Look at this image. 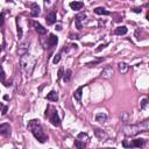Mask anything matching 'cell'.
Returning a JSON list of instances; mask_svg holds the SVG:
<instances>
[{"label":"cell","instance_id":"obj_1","mask_svg":"<svg viewBox=\"0 0 149 149\" xmlns=\"http://www.w3.org/2000/svg\"><path fill=\"white\" fill-rule=\"evenodd\" d=\"M28 129L30 130L32 134L35 136V139L39 142L44 143L48 140V136L44 133V130H43V128H42V126H41L39 120H35V119L30 120L29 123H28Z\"/></svg>","mask_w":149,"mask_h":149},{"label":"cell","instance_id":"obj_2","mask_svg":"<svg viewBox=\"0 0 149 149\" xmlns=\"http://www.w3.org/2000/svg\"><path fill=\"white\" fill-rule=\"evenodd\" d=\"M148 130V121H143L142 123L139 125H130L126 126L123 128V133L127 136H135L141 132H147Z\"/></svg>","mask_w":149,"mask_h":149},{"label":"cell","instance_id":"obj_3","mask_svg":"<svg viewBox=\"0 0 149 149\" xmlns=\"http://www.w3.org/2000/svg\"><path fill=\"white\" fill-rule=\"evenodd\" d=\"M36 63V60L33 58L32 56L27 52L23 56H21V61H20V64H21V69L26 72L27 76H29V74L33 72V69H34V65Z\"/></svg>","mask_w":149,"mask_h":149},{"label":"cell","instance_id":"obj_4","mask_svg":"<svg viewBox=\"0 0 149 149\" xmlns=\"http://www.w3.org/2000/svg\"><path fill=\"white\" fill-rule=\"evenodd\" d=\"M144 143H146L144 139H135V140H132L129 143L125 140L122 142V146L126 147V148H141V147L144 146Z\"/></svg>","mask_w":149,"mask_h":149},{"label":"cell","instance_id":"obj_5","mask_svg":"<svg viewBox=\"0 0 149 149\" xmlns=\"http://www.w3.org/2000/svg\"><path fill=\"white\" fill-rule=\"evenodd\" d=\"M52 111H51V113H50V115H48L49 117V120H50V122L54 125V126H60L61 125V120H60V117H58V114H57V111L56 109H54V108H51Z\"/></svg>","mask_w":149,"mask_h":149},{"label":"cell","instance_id":"obj_6","mask_svg":"<svg viewBox=\"0 0 149 149\" xmlns=\"http://www.w3.org/2000/svg\"><path fill=\"white\" fill-rule=\"evenodd\" d=\"M57 42H58V39H57V36H56L55 34H50L49 35V37L47 39V48H52V47H55L56 44H57Z\"/></svg>","mask_w":149,"mask_h":149},{"label":"cell","instance_id":"obj_7","mask_svg":"<svg viewBox=\"0 0 149 149\" xmlns=\"http://www.w3.org/2000/svg\"><path fill=\"white\" fill-rule=\"evenodd\" d=\"M85 13H81V14H78V15H76V17H74V21H76V28L78 29V30H81L82 28H83V26H82V21L85 19Z\"/></svg>","mask_w":149,"mask_h":149},{"label":"cell","instance_id":"obj_8","mask_svg":"<svg viewBox=\"0 0 149 149\" xmlns=\"http://www.w3.org/2000/svg\"><path fill=\"white\" fill-rule=\"evenodd\" d=\"M11 134V126L9 123H3L0 125V135H9Z\"/></svg>","mask_w":149,"mask_h":149},{"label":"cell","instance_id":"obj_9","mask_svg":"<svg viewBox=\"0 0 149 149\" xmlns=\"http://www.w3.org/2000/svg\"><path fill=\"white\" fill-rule=\"evenodd\" d=\"M46 21L48 25H54L56 22V12H50L46 16Z\"/></svg>","mask_w":149,"mask_h":149},{"label":"cell","instance_id":"obj_10","mask_svg":"<svg viewBox=\"0 0 149 149\" xmlns=\"http://www.w3.org/2000/svg\"><path fill=\"white\" fill-rule=\"evenodd\" d=\"M33 26L35 27V30H36L37 33H39L40 35H44V34L47 33V29H46L44 27H42V26H41V25H40L39 22L34 21V22H33Z\"/></svg>","mask_w":149,"mask_h":149},{"label":"cell","instance_id":"obj_11","mask_svg":"<svg viewBox=\"0 0 149 149\" xmlns=\"http://www.w3.org/2000/svg\"><path fill=\"white\" fill-rule=\"evenodd\" d=\"M112 73H113V69H112V66H106L103 71H101V76L104 78H109L112 76Z\"/></svg>","mask_w":149,"mask_h":149},{"label":"cell","instance_id":"obj_12","mask_svg":"<svg viewBox=\"0 0 149 149\" xmlns=\"http://www.w3.org/2000/svg\"><path fill=\"white\" fill-rule=\"evenodd\" d=\"M46 98L48 100H50V101H57L58 100V95H57V92L56 91H50Z\"/></svg>","mask_w":149,"mask_h":149},{"label":"cell","instance_id":"obj_13","mask_svg":"<svg viewBox=\"0 0 149 149\" xmlns=\"http://www.w3.org/2000/svg\"><path fill=\"white\" fill-rule=\"evenodd\" d=\"M69 5H70V7H71L73 11H79V9H82V8L84 7V4L81 3V1H72V3H70Z\"/></svg>","mask_w":149,"mask_h":149},{"label":"cell","instance_id":"obj_14","mask_svg":"<svg viewBox=\"0 0 149 149\" xmlns=\"http://www.w3.org/2000/svg\"><path fill=\"white\" fill-rule=\"evenodd\" d=\"M30 6H32V12H30V15H32L33 17H35V16H37V15L40 14V7H39V5L34 3V4H32Z\"/></svg>","mask_w":149,"mask_h":149},{"label":"cell","instance_id":"obj_15","mask_svg":"<svg viewBox=\"0 0 149 149\" xmlns=\"http://www.w3.org/2000/svg\"><path fill=\"white\" fill-rule=\"evenodd\" d=\"M95 134H96V136L99 139V140H104V139H106V133L105 132H103L101 129H99V128H95Z\"/></svg>","mask_w":149,"mask_h":149},{"label":"cell","instance_id":"obj_16","mask_svg":"<svg viewBox=\"0 0 149 149\" xmlns=\"http://www.w3.org/2000/svg\"><path fill=\"white\" fill-rule=\"evenodd\" d=\"M82 92H83V86L78 87L76 91H74V93H73V97H74V99L78 100V101H81V100H82Z\"/></svg>","mask_w":149,"mask_h":149},{"label":"cell","instance_id":"obj_17","mask_svg":"<svg viewBox=\"0 0 149 149\" xmlns=\"http://www.w3.org/2000/svg\"><path fill=\"white\" fill-rule=\"evenodd\" d=\"M127 32H128V29H127V27H125V26H120V27H118L117 29H115V34L117 35H125V34H127Z\"/></svg>","mask_w":149,"mask_h":149},{"label":"cell","instance_id":"obj_18","mask_svg":"<svg viewBox=\"0 0 149 149\" xmlns=\"http://www.w3.org/2000/svg\"><path fill=\"white\" fill-rule=\"evenodd\" d=\"M106 119H107V115H106L105 113H98V114L96 115V121H98V122H100V123H104V122L106 121Z\"/></svg>","mask_w":149,"mask_h":149},{"label":"cell","instance_id":"obj_19","mask_svg":"<svg viewBox=\"0 0 149 149\" xmlns=\"http://www.w3.org/2000/svg\"><path fill=\"white\" fill-rule=\"evenodd\" d=\"M95 13H96V14H99V15H109V14H111L108 11H106V9L103 8V7H97V8L95 9Z\"/></svg>","mask_w":149,"mask_h":149},{"label":"cell","instance_id":"obj_20","mask_svg":"<svg viewBox=\"0 0 149 149\" xmlns=\"http://www.w3.org/2000/svg\"><path fill=\"white\" fill-rule=\"evenodd\" d=\"M118 68H119V71H120L121 73H126V72L128 71V65H127L126 63H123V62H120V63L118 64Z\"/></svg>","mask_w":149,"mask_h":149},{"label":"cell","instance_id":"obj_21","mask_svg":"<svg viewBox=\"0 0 149 149\" xmlns=\"http://www.w3.org/2000/svg\"><path fill=\"white\" fill-rule=\"evenodd\" d=\"M71 77H72V71H71L70 69H68V70L65 71V73H64V77H63V81H64V83H68V82H70Z\"/></svg>","mask_w":149,"mask_h":149},{"label":"cell","instance_id":"obj_22","mask_svg":"<svg viewBox=\"0 0 149 149\" xmlns=\"http://www.w3.org/2000/svg\"><path fill=\"white\" fill-rule=\"evenodd\" d=\"M74 146H76L78 149H84V148H85V143H84L83 141H79V140L74 141Z\"/></svg>","mask_w":149,"mask_h":149},{"label":"cell","instance_id":"obj_23","mask_svg":"<svg viewBox=\"0 0 149 149\" xmlns=\"http://www.w3.org/2000/svg\"><path fill=\"white\" fill-rule=\"evenodd\" d=\"M87 139H89V136H87L86 133H79V134H78V140H79V141H83V142H84V141H86Z\"/></svg>","mask_w":149,"mask_h":149},{"label":"cell","instance_id":"obj_24","mask_svg":"<svg viewBox=\"0 0 149 149\" xmlns=\"http://www.w3.org/2000/svg\"><path fill=\"white\" fill-rule=\"evenodd\" d=\"M5 77H6V74H5V71L3 70L1 65H0V82H4V81H5Z\"/></svg>","mask_w":149,"mask_h":149},{"label":"cell","instance_id":"obj_25","mask_svg":"<svg viewBox=\"0 0 149 149\" xmlns=\"http://www.w3.org/2000/svg\"><path fill=\"white\" fill-rule=\"evenodd\" d=\"M60 60H61V54H57L54 57V60H52V62H54V64H57L58 62H60Z\"/></svg>","mask_w":149,"mask_h":149},{"label":"cell","instance_id":"obj_26","mask_svg":"<svg viewBox=\"0 0 149 149\" xmlns=\"http://www.w3.org/2000/svg\"><path fill=\"white\" fill-rule=\"evenodd\" d=\"M147 104H148V99H147V98L142 99V101H141V108L144 109V108L147 107Z\"/></svg>","mask_w":149,"mask_h":149},{"label":"cell","instance_id":"obj_27","mask_svg":"<svg viewBox=\"0 0 149 149\" xmlns=\"http://www.w3.org/2000/svg\"><path fill=\"white\" fill-rule=\"evenodd\" d=\"M17 37H19V39H21V37H22V28L19 25H17Z\"/></svg>","mask_w":149,"mask_h":149},{"label":"cell","instance_id":"obj_28","mask_svg":"<svg viewBox=\"0 0 149 149\" xmlns=\"http://www.w3.org/2000/svg\"><path fill=\"white\" fill-rule=\"evenodd\" d=\"M101 62V60H99V61H95V62H91V63H87V66H95L96 64H98V63H100Z\"/></svg>","mask_w":149,"mask_h":149},{"label":"cell","instance_id":"obj_29","mask_svg":"<svg viewBox=\"0 0 149 149\" xmlns=\"http://www.w3.org/2000/svg\"><path fill=\"white\" fill-rule=\"evenodd\" d=\"M106 46H107V44H106V43H104V44H100V46H99V47H98V48H97V49H96V52H99V51H100V50H101V49H104V48H105V47H106Z\"/></svg>","mask_w":149,"mask_h":149},{"label":"cell","instance_id":"obj_30","mask_svg":"<svg viewBox=\"0 0 149 149\" xmlns=\"http://www.w3.org/2000/svg\"><path fill=\"white\" fill-rule=\"evenodd\" d=\"M4 23V13L0 14V26H1Z\"/></svg>","mask_w":149,"mask_h":149},{"label":"cell","instance_id":"obj_31","mask_svg":"<svg viewBox=\"0 0 149 149\" xmlns=\"http://www.w3.org/2000/svg\"><path fill=\"white\" fill-rule=\"evenodd\" d=\"M62 76H63V69L61 68V69L58 70V78H61Z\"/></svg>","mask_w":149,"mask_h":149},{"label":"cell","instance_id":"obj_32","mask_svg":"<svg viewBox=\"0 0 149 149\" xmlns=\"http://www.w3.org/2000/svg\"><path fill=\"white\" fill-rule=\"evenodd\" d=\"M141 11H142L141 8H134L133 9V12H135V13H141Z\"/></svg>","mask_w":149,"mask_h":149},{"label":"cell","instance_id":"obj_33","mask_svg":"<svg viewBox=\"0 0 149 149\" xmlns=\"http://www.w3.org/2000/svg\"><path fill=\"white\" fill-rule=\"evenodd\" d=\"M6 112H7V106H4V108H3V114H6Z\"/></svg>","mask_w":149,"mask_h":149},{"label":"cell","instance_id":"obj_34","mask_svg":"<svg viewBox=\"0 0 149 149\" xmlns=\"http://www.w3.org/2000/svg\"><path fill=\"white\" fill-rule=\"evenodd\" d=\"M56 29H57V30H62V26H61V25H57V26H56Z\"/></svg>","mask_w":149,"mask_h":149},{"label":"cell","instance_id":"obj_35","mask_svg":"<svg viewBox=\"0 0 149 149\" xmlns=\"http://www.w3.org/2000/svg\"><path fill=\"white\" fill-rule=\"evenodd\" d=\"M1 108H4V105H3L1 103H0V109H1Z\"/></svg>","mask_w":149,"mask_h":149}]
</instances>
